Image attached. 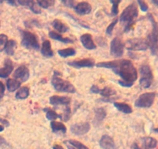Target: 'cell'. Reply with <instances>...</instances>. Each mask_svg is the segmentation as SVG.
<instances>
[{"label": "cell", "mask_w": 158, "mask_h": 149, "mask_svg": "<svg viewBox=\"0 0 158 149\" xmlns=\"http://www.w3.org/2000/svg\"><path fill=\"white\" fill-rule=\"evenodd\" d=\"M113 71L121 78L122 80L119 81V84L123 87L130 88L137 79V69L129 60L116 61V66Z\"/></svg>", "instance_id": "obj_1"}, {"label": "cell", "mask_w": 158, "mask_h": 149, "mask_svg": "<svg viewBox=\"0 0 158 149\" xmlns=\"http://www.w3.org/2000/svg\"><path fill=\"white\" fill-rule=\"evenodd\" d=\"M137 16H138V9L135 2L131 3L125 8L120 18V22L125 27V32L129 30Z\"/></svg>", "instance_id": "obj_2"}, {"label": "cell", "mask_w": 158, "mask_h": 149, "mask_svg": "<svg viewBox=\"0 0 158 149\" xmlns=\"http://www.w3.org/2000/svg\"><path fill=\"white\" fill-rule=\"evenodd\" d=\"M149 20L152 23L153 29L152 31L150 33L147 37V43L148 47L151 50L152 55H158V23L154 20V16L151 14H148Z\"/></svg>", "instance_id": "obj_3"}, {"label": "cell", "mask_w": 158, "mask_h": 149, "mask_svg": "<svg viewBox=\"0 0 158 149\" xmlns=\"http://www.w3.org/2000/svg\"><path fill=\"white\" fill-rule=\"evenodd\" d=\"M52 85L54 88L58 92L68 93H76V88L73 84H71L68 81L63 80L58 76H53V78L52 79Z\"/></svg>", "instance_id": "obj_4"}, {"label": "cell", "mask_w": 158, "mask_h": 149, "mask_svg": "<svg viewBox=\"0 0 158 149\" xmlns=\"http://www.w3.org/2000/svg\"><path fill=\"white\" fill-rule=\"evenodd\" d=\"M22 45L27 49L39 50L40 43L37 40L36 36L29 31H21Z\"/></svg>", "instance_id": "obj_5"}, {"label": "cell", "mask_w": 158, "mask_h": 149, "mask_svg": "<svg viewBox=\"0 0 158 149\" xmlns=\"http://www.w3.org/2000/svg\"><path fill=\"white\" fill-rule=\"evenodd\" d=\"M140 86L144 88H148L149 87H151L153 82V79H154V75H153L151 67L148 65H143L140 68Z\"/></svg>", "instance_id": "obj_6"}, {"label": "cell", "mask_w": 158, "mask_h": 149, "mask_svg": "<svg viewBox=\"0 0 158 149\" xmlns=\"http://www.w3.org/2000/svg\"><path fill=\"white\" fill-rule=\"evenodd\" d=\"M157 145V141L151 137H143L133 144L132 147L134 149H154Z\"/></svg>", "instance_id": "obj_7"}, {"label": "cell", "mask_w": 158, "mask_h": 149, "mask_svg": "<svg viewBox=\"0 0 158 149\" xmlns=\"http://www.w3.org/2000/svg\"><path fill=\"white\" fill-rule=\"evenodd\" d=\"M155 96V93H143L137 98L135 102V106L139 108H149L154 103Z\"/></svg>", "instance_id": "obj_8"}, {"label": "cell", "mask_w": 158, "mask_h": 149, "mask_svg": "<svg viewBox=\"0 0 158 149\" xmlns=\"http://www.w3.org/2000/svg\"><path fill=\"white\" fill-rule=\"evenodd\" d=\"M126 48L129 51H146L148 46L146 40L141 38H134L127 41Z\"/></svg>", "instance_id": "obj_9"}, {"label": "cell", "mask_w": 158, "mask_h": 149, "mask_svg": "<svg viewBox=\"0 0 158 149\" xmlns=\"http://www.w3.org/2000/svg\"><path fill=\"white\" fill-rule=\"evenodd\" d=\"M123 42L119 37H115L113 39L110 43V54L114 57H120L123 54Z\"/></svg>", "instance_id": "obj_10"}, {"label": "cell", "mask_w": 158, "mask_h": 149, "mask_svg": "<svg viewBox=\"0 0 158 149\" xmlns=\"http://www.w3.org/2000/svg\"><path fill=\"white\" fill-rule=\"evenodd\" d=\"M90 129L89 123H80V124H73L70 127L71 132L77 136H82L87 133Z\"/></svg>", "instance_id": "obj_11"}, {"label": "cell", "mask_w": 158, "mask_h": 149, "mask_svg": "<svg viewBox=\"0 0 158 149\" xmlns=\"http://www.w3.org/2000/svg\"><path fill=\"white\" fill-rule=\"evenodd\" d=\"M13 76L15 79L19 81L20 82H26L29 78V71L26 66L21 65L15 70Z\"/></svg>", "instance_id": "obj_12"}, {"label": "cell", "mask_w": 158, "mask_h": 149, "mask_svg": "<svg viewBox=\"0 0 158 149\" xmlns=\"http://www.w3.org/2000/svg\"><path fill=\"white\" fill-rule=\"evenodd\" d=\"M68 65L76 68H85V67L92 68L94 66V61L91 58H85L78 61H69Z\"/></svg>", "instance_id": "obj_13"}, {"label": "cell", "mask_w": 158, "mask_h": 149, "mask_svg": "<svg viewBox=\"0 0 158 149\" xmlns=\"http://www.w3.org/2000/svg\"><path fill=\"white\" fill-rule=\"evenodd\" d=\"M74 9L79 15H87L92 10V6L87 2H81L74 6Z\"/></svg>", "instance_id": "obj_14"}, {"label": "cell", "mask_w": 158, "mask_h": 149, "mask_svg": "<svg viewBox=\"0 0 158 149\" xmlns=\"http://www.w3.org/2000/svg\"><path fill=\"white\" fill-rule=\"evenodd\" d=\"M100 145L103 149H117L114 141L109 135H103L100 141Z\"/></svg>", "instance_id": "obj_15"}, {"label": "cell", "mask_w": 158, "mask_h": 149, "mask_svg": "<svg viewBox=\"0 0 158 149\" xmlns=\"http://www.w3.org/2000/svg\"><path fill=\"white\" fill-rule=\"evenodd\" d=\"M71 99L67 96H52L49 99V102L53 106L58 105H65L69 106L70 103Z\"/></svg>", "instance_id": "obj_16"}, {"label": "cell", "mask_w": 158, "mask_h": 149, "mask_svg": "<svg viewBox=\"0 0 158 149\" xmlns=\"http://www.w3.org/2000/svg\"><path fill=\"white\" fill-rule=\"evenodd\" d=\"M13 71V64L9 58L5 60L4 67L0 68V78H7L9 74Z\"/></svg>", "instance_id": "obj_17"}, {"label": "cell", "mask_w": 158, "mask_h": 149, "mask_svg": "<svg viewBox=\"0 0 158 149\" xmlns=\"http://www.w3.org/2000/svg\"><path fill=\"white\" fill-rule=\"evenodd\" d=\"M80 40L81 43H83V47L88 50H94L97 47L95 43H94V40L92 38V36L89 34H83L80 37Z\"/></svg>", "instance_id": "obj_18"}, {"label": "cell", "mask_w": 158, "mask_h": 149, "mask_svg": "<svg viewBox=\"0 0 158 149\" xmlns=\"http://www.w3.org/2000/svg\"><path fill=\"white\" fill-rule=\"evenodd\" d=\"M41 53L44 57H52L54 55V53L51 48V43L49 40H45L42 44Z\"/></svg>", "instance_id": "obj_19"}, {"label": "cell", "mask_w": 158, "mask_h": 149, "mask_svg": "<svg viewBox=\"0 0 158 149\" xmlns=\"http://www.w3.org/2000/svg\"><path fill=\"white\" fill-rule=\"evenodd\" d=\"M49 37H50L51 38L54 39V40H59V41L64 43H69L73 42V40H72V39L68 38V37H63V36L60 35V34L54 32V31H50V32H49Z\"/></svg>", "instance_id": "obj_20"}, {"label": "cell", "mask_w": 158, "mask_h": 149, "mask_svg": "<svg viewBox=\"0 0 158 149\" xmlns=\"http://www.w3.org/2000/svg\"><path fill=\"white\" fill-rule=\"evenodd\" d=\"M114 106L119 110V111L122 112L124 113H132L133 110L131 107V106L128 104L124 103V102H114Z\"/></svg>", "instance_id": "obj_21"}, {"label": "cell", "mask_w": 158, "mask_h": 149, "mask_svg": "<svg viewBox=\"0 0 158 149\" xmlns=\"http://www.w3.org/2000/svg\"><path fill=\"white\" fill-rule=\"evenodd\" d=\"M21 85V82L16 79H8L6 82V86H7L8 90L11 93L15 92L17 88H19Z\"/></svg>", "instance_id": "obj_22"}, {"label": "cell", "mask_w": 158, "mask_h": 149, "mask_svg": "<svg viewBox=\"0 0 158 149\" xmlns=\"http://www.w3.org/2000/svg\"><path fill=\"white\" fill-rule=\"evenodd\" d=\"M51 128L52 131L57 133V132H61V133H65L66 132V127L63 124L60 122H56V121H52L51 122Z\"/></svg>", "instance_id": "obj_23"}, {"label": "cell", "mask_w": 158, "mask_h": 149, "mask_svg": "<svg viewBox=\"0 0 158 149\" xmlns=\"http://www.w3.org/2000/svg\"><path fill=\"white\" fill-rule=\"evenodd\" d=\"M52 26L53 27L56 29L57 31H59L60 33H66L67 31H69V27L66 26L65 23H63V22L60 21L59 20H55L52 22Z\"/></svg>", "instance_id": "obj_24"}, {"label": "cell", "mask_w": 158, "mask_h": 149, "mask_svg": "<svg viewBox=\"0 0 158 149\" xmlns=\"http://www.w3.org/2000/svg\"><path fill=\"white\" fill-rule=\"evenodd\" d=\"M16 47V42L14 40H8L6 43V47H5V52L8 55H13L14 52H15V48Z\"/></svg>", "instance_id": "obj_25"}, {"label": "cell", "mask_w": 158, "mask_h": 149, "mask_svg": "<svg viewBox=\"0 0 158 149\" xmlns=\"http://www.w3.org/2000/svg\"><path fill=\"white\" fill-rule=\"evenodd\" d=\"M95 122L96 123H100L102 120H104V118L106 117V112L105 110V109L103 108H97L95 109Z\"/></svg>", "instance_id": "obj_26"}, {"label": "cell", "mask_w": 158, "mask_h": 149, "mask_svg": "<svg viewBox=\"0 0 158 149\" xmlns=\"http://www.w3.org/2000/svg\"><path fill=\"white\" fill-rule=\"evenodd\" d=\"M29 88L28 87L24 86L19 88L18 92L15 94V98L17 99H25L29 96Z\"/></svg>", "instance_id": "obj_27"}, {"label": "cell", "mask_w": 158, "mask_h": 149, "mask_svg": "<svg viewBox=\"0 0 158 149\" xmlns=\"http://www.w3.org/2000/svg\"><path fill=\"white\" fill-rule=\"evenodd\" d=\"M44 112L46 114V118L49 120H55L57 118H61V115L58 114V113H56L54 110H52L50 108H45Z\"/></svg>", "instance_id": "obj_28"}, {"label": "cell", "mask_w": 158, "mask_h": 149, "mask_svg": "<svg viewBox=\"0 0 158 149\" xmlns=\"http://www.w3.org/2000/svg\"><path fill=\"white\" fill-rule=\"evenodd\" d=\"M116 93H116L115 90L113 89L112 88L108 86L105 87V88H103V89H100V94L105 98L110 97V96L115 95Z\"/></svg>", "instance_id": "obj_29"}, {"label": "cell", "mask_w": 158, "mask_h": 149, "mask_svg": "<svg viewBox=\"0 0 158 149\" xmlns=\"http://www.w3.org/2000/svg\"><path fill=\"white\" fill-rule=\"evenodd\" d=\"M58 54L63 57H67L74 55L76 54V51L73 48H66V49L59 50Z\"/></svg>", "instance_id": "obj_30"}, {"label": "cell", "mask_w": 158, "mask_h": 149, "mask_svg": "<svg viewBox=\"0 0 158 149\" xmlns=\"http://www.w3.org/2000/svg\"><path fill=\"white\" fill-rule=\"evenodd\" d=\"M116 66V61H106V62H100V63L97 64V67L98 68H110V69H114Z\"/></svg>", "instance_id": "obj_31"}, {"label": "cell", "mask_w": 158, "mask_h": 149, "mask_svg": "<svg viewBox=\"0 0 158 149\" xmlns=\"http://www.w3.org/2000/svg\"><path fill=\"white\" fill-rule=\"evenodd\" d=\"M28 7L30 8L31 10L35 14L41 13V9H40V6L37 4V2L34 1H29V4H28Z\"/></svg>", "instance_id": "obj_32"}, {"label": "cell", "mask_w": 158, "mask_h": 149, "mask_svg": "<svg viewBox=\"0 0 158 149\" xmlns=\"http://www.w3.org/2000/svg\"><path fill=\"white\" fill-rule=\"evenodd\" d=\"M37 4L40 7L43 8V9H47V8L52 6L55 4V2L52 0H43V1H38Z\"/></svg>", "instance_id": "obj_33"}, {"label": "cell", "mask_w": 158, "mask_h": 149, "mask_svg": "<svg viewBox=\"0 0 158 149\" xmlns=\"http://www.w3.org/2000/svg\"><path fill=\"white\" fill-rule=\"evenodd\" d=\"M68 142L70 144H72L73 147H75L77 149H89V147H86V145L83 144V143L80 142L78 141H76V140H69Z\"/></svg>", "instance_id": "obj_34"}, {"label": "cell", "mask_w": 158, "mask_h": 149, "mask_svg": "<svg viewBox=\"0 0 158 149\" xmlns=\"http://www.w3.org/2000/svg\"><path fill=\"white\" fill-rule=\"evenodd\" d=\"M8 41V37L5 34H0V52L5 49L6 43Z\"/></svg>", "instance_id": "obj_35"}, {"label": "cell", "mask_w": 158, "mask_h": 149, "mask_svg": "<svg viewBox=\"0 0 158 149\" xmlns=\"http://www.w3.org/2000/svg\"><path fill=\"white\" fill-rule=\"evenodd\" d=\"M71 116V110L69 106H66V109L65 110L64 113L63 115H61V119L64 121H68Z\"/></svg>", "instance_id": "obj_36"}, {"label": "cell", "mask_w": 158, "mask_h": 149, "mask_svg": "<svg viewBox=\"0 0 158 149\" xmlns=\"http://www.w3.org/2000/svg\"><path fill=\"white\" fill-rule=\"evenodd\" d=\"M110 2L113 4L112 6V10H111V14L113 16H116L118 14L119 9L118 6L120 3V1H110Z\"/></svg>", "instance_id": "obj_37"}, {"label": "cell", "mask_w": 158, "mask_h": 149, "mask_svg": "<svg viewBox=\"0 0 158 149\" xmlns=\"http://www.w3.org/2000/svg\"><path fill=\"white\" fill-rule=\"evenodd\" d=\"M117 20L116 19V20H114V21H113L112 23H111L108 26V27L106 28V34H107L108 35H110V36L112 35L113 29H114V26H115V25L117 24Z\"/></svg>", "instance_id": "obj_38"}, {"label": "cell", "mask_w": 158, "mask_h": 149, "mask_svg": "<svg viewBox=\"0 0 158 149\" xmlns=\"http://www.w3.org/2000/svg\"><path fill=\"white\" fill-rule=\"evenodd\" d=\"M137 3L139 4V6H140V9H141L143 12H147V11L148 10V4L145 2L138 1L137 2Z\"/></svg>", "instance_id": "obj_39"}, {"label": "cell", "mask_w": 158, "mask_h": 149, "mask_svg": "<svg viewBox=\"0 0 158 149\" xmlns=\"http://www.w3.org/2000/svg\"><path fill=\"white\" fill-rule=\"evenodd\" d=\"M5 93V85L2 82H0V100L3 97Z\"/></svg>", "instance_id": "obj_40"}, {"label": "cell", "mask_w": 158, "mask_h": 149, "mask_svg": "<svg viewBox=\"0 0 158 149\" xmlns=\"http://www.w3.org/2000/svg\"><path fill=\"white\" fill-rule=\"evenodd\" d=\"M90 92L94 94H97V93H100V89L97 86V85H93L90 88Z\"/></svg>", "instance_id": "obj_41"}, {"label": "cell", "mask_w": 158, "mask_h": 149, "mask_svg": "<svg viewBox=\"0 0 158 149\" xmlns=\"http://www.w3.org/2000/svg\"><path fill=\"white\" fill-rule=\"evenodd\" d=\"M62 2L63 3V4L66 5V6H68V7H73L74 6V2L73 1H71V0H66V1H63Z\"/></svg>", "instance_id": "obj_42"}, {"label": "cell", "mask_w": 158, "mask_h": 149, "mask_svg": "<svg viewBox=\"0 0 158 149\" xmlns=\"http://www.w3.org/2000/svg\"><path fill=\"white\" fill-rule=\"evenodd\" d=\"M0 123L2 124H4V125L7 126V127L9 125V121L6 120H5V119H2V118H0Z\"/></svg>", "instance_id": "obj_43"}, {"label": "cell", "mask_w": 158, "mask_h": 149, "mask_svg": "<svg viewBox=\"0 0 158 149\" xmlns=\"http://www.w3.org/2000/svg\"><path fill=\"white\" fill-rule=\"evenodd\" d=\"M52 148L53 149H63V147H62L61 145H60V144H55V145H53Z\"/></svg>", "instance_id": "obj_44"}, {"label": "cell", "mask_w": 158, "mask_h": 149, "mask_svg": "<svg viewBox=\"0 0 158 149\" xmlns=\"http://www.w3.org/2000/svg\"><path fill=\"white\" fill-rule=\"evenodd\" d=\"M6 140H5L4 138H2V137H1V136H0V145H2V144H6Z\"/></svg>", "instance_id": "obj_45"}, {"label": "cell", "mask_w": 158, "mask_h": 149, "mask_svg": "<svg viewBox=\"0 0 158 149\" xmlns=\"http://www.w3.org/2000/svg\"><path fill=\"white\" fill-rule=\"evenodd\" d=\"M7 2L9 3V4L12 5V6H16V4H17V2H15V1H8Z\"/></svg>", "instance_id": "obj_46"}, {"label": "cell", "mask_w": 158, "mask_h": 149, "mask_svg": "<svg viewBox=\"0 0 158 149\" xmlns=\"http://www.w3.org/2000/svg\"><path fill=\"white\" fill-rule=\"evenodd\" d=\"M151 2H152L153 4L155 5V6L158 8V1H151Z\"/></svg>", "instance_id": "obj_47"}, {"label": "cell", "mask_w": 158, "mask_h": 149, "mask_svg": "<svg viewBox=\"0 0 158 149\" xmlns=\"http://www.w3.org/2000/svg\"><path fill=\"white\" fill-rule=\"evenodd\" d=\"M3 130H4V127H3V126H2V125H0V132L2 131Z\"/></svg>", "instance_id": "obj_48"}, {"label": "cell", "mask_w": 158, "mask_h": 149, "mask_svg": "<svg viewBox=\"0 0 158 149\" xmlns=\"http://www.w3.org/2000/svg\"><path fill=\"white\" fill-rule=\"evenodd\" d=\"M154 131L156 132V133H158V127H157V128L154 129Z\"/></svg>", "instance_id": "obj_49"}, {"label": "cell", "mask_w": 158, "mask_h": 149, "mask_svg": "<svg viewBox=\"0 0 158 149\" xmlns=\"http://www.w3.org/2000/svg\"><path fill=\"white\" fill-rule=\"evenodd\" d=\"M67 147H68V149H75V148H74V147H70V146H69V145H67Z\"/></svg>", "instance_id": "obj_50"}, {"label": "cell", "mask_w": 158, "mask_h": 149, "mask_svg": "<svg viewBox=\"0 0 158 149\" xmlns=\"http://www.w3.org/2000/svg\"><path fill=\"white\" fill-rule=\"evenodd\" d=\"M1 3H2V2H0V4H1Z\"/></svg>", "instance_id": "obj_51"}]
</instances>
